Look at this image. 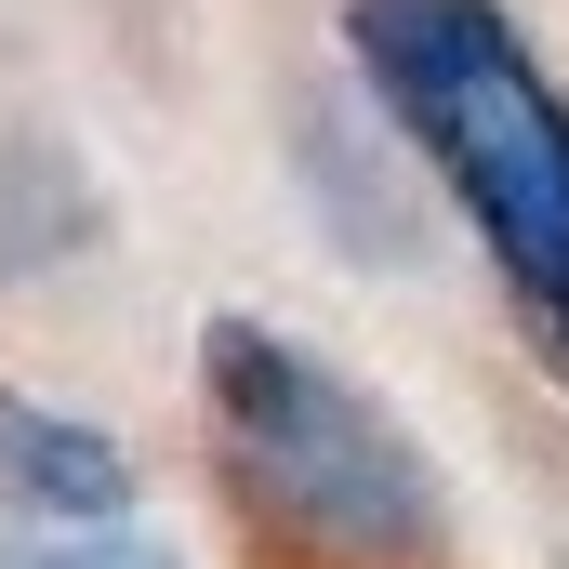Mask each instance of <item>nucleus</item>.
<instances>
[{
  "label": "nucleus",
  "instance_id": "obj_1",
  "mask_svg": "<svg viewBox=\"0 0 569 569\" xmlns=\"http://www.w3.org/2000/svg\"><path fill=\"white\" fill-rule=\"evenodd\" d=\"M358 67L398 107V133L450 172L490 266L517 279L530 331L569 358V93L490 0H358Z\"/></svg>",
  "mask_w": 569,
  "mask_h": 569
},
{
  "label": "nucleus",
  "instance_id": "obj_2",
  "mask_svg": "<svg viewBox=\"0 0 569 569\" xmlns=\"http://www.w3.org/2000/svg\"><path fill=\"white\" fill-rule=\"evenodd\" d=\"M199 385H212V425L239 450V477L279 503L291 530H318L345 557H425L437 543V477H425V450H411V425L371 411L345 371H318L291 331L212 318Z\"/></svg>",
  "mask_w": 569,
  "mask_h": 569
},
{
  "label": "nucleus",
  "instance_id": "obj_3",
  "mask_svg": "<svg viewBox=\"0 0 569 569\" xmlns=\"http://www.w3.org/2000/svg\"><path fill=\"white\" fill-rule=\"evenodd\" d=\"M0 503L27 530H120L133 450L107 425H80V411H53V398H13L0 385Z\"/></svg>",
  "mask_w": 569,
  "mask_h": 569
},
{
  "label": "nucleus",
  "instance_id": "obj_4",
  "mask_svg": "<svg viewBox=\"0 0 569 569\" xmlns=\"http://www.w3.org/2000/svg\"><path fill=\"white\" fill-rule=\"evenodd\" d=\"M0 569H172L146 530H0Z\"/></svg>",
  "mask_w": 569,
  "mask_h": 569
}]
</instances>
